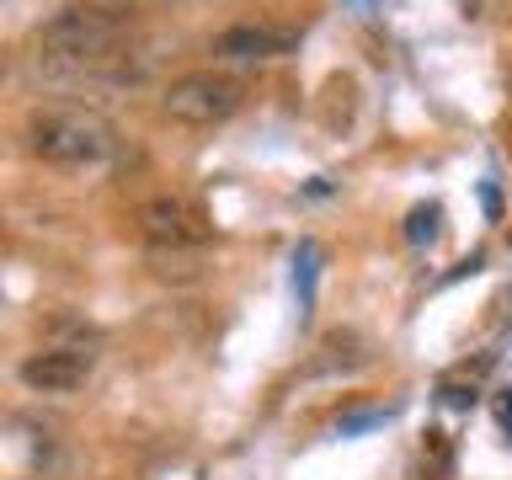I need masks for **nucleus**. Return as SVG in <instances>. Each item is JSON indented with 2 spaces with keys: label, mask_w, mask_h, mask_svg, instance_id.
Returning a JSON list of instances; mask_svg holds the SVG:
<instances>
[{
  "label": "nucleus",
  "mask_w": 512,
  "mask_h": 480,
  "mask_svg": "<svg viewBox=\"0 0 512 480\" xmlns=\"http://www.w3.org/2000/svg\"><path fill=\"white\" fill-rule=\"evenodd\" d=\"M27 150L59 171H96L118 150V134L86 107H43L27 118Z\"/></svg>",
  "instance_id": "f257e3e1"
},
{
  "label": "nucleus",
  "mask_w": 512,
  "mask_h": 480,
  "mask_svg": "<svg viewBox=\"0 0 512 480\" xmlns=\"http://www.w3.org/2000/svg\"><path fill=\"white\" fill-rule=\"evenodd\" d=\"M240 80L219 75V70H192V75H176L166 91H160V107L166 118L176 123H192V128H208V123H224L240 112Z\"/></svg>",
  "instance_id": "f03ea898"
},
{
  "label": "nucleus",
  "mask_w": 512,
  "mask_h": 480,
  "mask_svg": "<svg viewBox=\"0 0 512 480\" xmlns=\"http://www.w3.org/2000/svg\"><path fill=\"white\" fill-rule=\"evenodd\" d=\"M139 230L150 246H166V251H203L208 235H214V224L203 219L198 203L187 198H150L139 208Z\"/></svg>",
  "instance_id": "7ed1b4c3"
},
{
  "label": "nucleus",
  "mask_w": 512,
  "mask_h": 480,
  "mask_svg": "<svg viewBox=\"0 0 512 480\" xmlns=\"http://www.w3.org/2000/svg\"><path fill=\"white\" fill-rule=\"evenodd\" d=\"M91 368H96L91 342H64V347L32 352V358L22 363V384L38 390V395H70L91 379Z\"/></svg>",
  "instance_id": "20e7f679"
},
{
  "label": "nucleus",
  "mask_w": 512,
  "mask_h": 480,
  "mask_svg": "<svg viewBox=\"0 0 512 480\" xmlns=\"http://www.w3.org/2000/svg\"><path fill=\"white\" fill-rule=\"evenodd\" d=\"M299 48V32L288 27H256V22H240V27H224L214 38V54L219 59H240V64H267V59H283Z\"/></svg>",
  "instance_id": "39448f33"
},
{
  "label": "nucleus",
  "mask_w": 512,
  "mask_h": 480,
  "mask_svg": "<svg viewBox=\"0 0 512 480\" xmlns=\"http://www.w3.org/2000/svg\"><path fill=\"white\" fill-rule=\"evenodd\" d=\"M368 363V347H363V336L358 331H331L326 342H320V358H315V368H363Z\"/></svg>",
  "instance_id": "423d86ee"
},
{
  "label": "nucleus",
  "mask_w": 512,
  "mask_h": 480,
  "mask_svg": "<svg viewBox=\"0 0 512 480\" xmlns=\"http://www.w3.org/2000/svg\"><path fill=\"white\" fill-rule=\"evenodd\" d=\"M352 112H358V86H352L347 75H336L326 86V102H320V123H326V128H347Z\"/></svg>",
  "instance_id": "0eeeda50"
},
{
  "label": "nucleus",
  "mask_w": 512,
  "mask_h": 480,
  "mask_svg": "<svg viewBox=\"0 0 512 480\" xmlns=\"http://www.w3.org/2000/svg\"><path fill=\"white\" fill-rule=\"evenodd\" d=\"M438 235H443V208L438 203H416L406 214V240L411 246H432Z\"/></svg>",
  "instance_id": "6e6552de"
},
{
  "label": "nucleus",
  "mask_w": 512,
  "mask_h": 480,
  "mask_svg": "<svg viewBox=\"0 0 512 480\" xmlns=\"http://www.w3.org/2000/svg\"><path fill=\"white\" fill-rule=\"evenodd\" d=\"M150 262L160 278H198V251H166V246H150Z\"/></svg>",
  "instance_id": "1a4fd4ad"
},
{
  "label": "nucleus",
  "mask_w": 512,
  "mask_h": 480,
  "mask_svg": "<svg viewBox=\"0 0 512 480\" xmlns=\"http://www.w3.org/2000/svg\"><path fill=\"white\" fill-rule=\"evenodd\" d=\"M459 6H464V16H475V22H480V16H491V11H502V6H507V0H459Z\"/></svg>",
  "instance_id": "9d476101"
},
{
  "label": "nucleus",
  "mask_w": 512,
  "mask_h": 480,
  "mask_svg": "<svg viewBox=\"0 0 512 480\" xmlns=\"http://www.w3.org/2000/svg\"><path fill=\"white\" fill-rule=\"evenodd\" d=\"M502 422H507V432H512V390H507V400H502Z\"/></svg>",
  "instance_id": "9b49d317"
}]
</instances>
